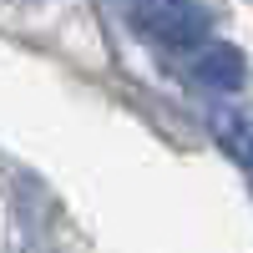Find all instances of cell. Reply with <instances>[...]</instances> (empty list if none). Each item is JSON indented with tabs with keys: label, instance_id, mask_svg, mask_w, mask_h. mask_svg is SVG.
Wrapping results in <instances>:
<instances>
[{
	"label": "cell",
	"instance_id": "1",
	"mask_svg": "<svg viewBox=\"0 0 253 253\" xmlns=\"http://www.w3.org/2000/svg\"><path fill=\"white\" fill-rule=\"evenodd\" d=\"M137 26L142 36L162 41V46H208L213 20L198 0H137Z\"/></svg>",
	"mask_w": 253,
	"mask_h": 253
},
{
	"label": "cell",
	"instance_id": "2",
	"mask_svg": "<svg viewBox=\"0 0 253 253\" xmlns=\"http://www.w3.org/2000/svg\"><path fill=\"white\" fill-rule=\"evenodd\" d=\"M198 81H208V86H218V91H233L238 81H243V56L233 46H203L198 51Z\"/></svg>",
	"mask_w": 253,
	"mask_h": 253
},
{
	"label": "cell",
	"instance_id": "3",
	"mask_svg": "<svg viewBox=\"0 0 253 253\" xmlns=\"http://www.w3.org/2000/svg\"><path fill=\"white\" fill-rule=\"evenodd\" d=\"M213 132H218V142H223L243 167H253V122H248V117H238V112L228 117V112H223V117H213Z\"/></svg>",
	"mask_w": 253,
	"mask_h": 253
}]
</instances>
